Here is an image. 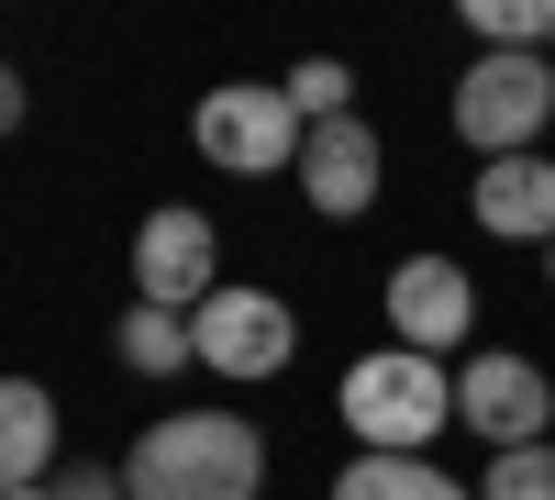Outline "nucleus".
<instances>
[{"label": "nucleus", "mask_w": 555, "mask_h": 500, "mask_svg": "<svg viewBox=\"0 0 555 500\" xmlns=\"http://www.w3.org/2000/svg\"><path fill=\"white\" fill-rule=\"evenodd\" d=\"M256 489H267V434L245 412H167L122 457V500H256Z\"/></svg>", "instance_id": "obj_1"}, {"label": "nucleus", "mask_w": 555, "mask_h": 500, "mask_svg": "<svg viewBox=\"0 0 555 500\" xmlns=\"http://www.w3.org/2000/svg\"><path fill=\"white\" fill-rule=\"evenodd\" d=\"M334 412L356 434V457H423V445L455 423V368L444 356H411V345H378V356L345 368Z\"/></svg>", "instance_id": "obj_2"}, {"label": "nucleus", "mask_w": 555, "mask_h": 500, "mask_svg": "<svg viewBox=\"0 0 555 500\" xmlns=\"http://www.w3.org/2000/svg\"><path fill=\"white\" fill-rule=\"evenodd\" d=\"M455 145H467L478 167L489 156H544V123H555V56H467V78H455Z\"/></svg>", "instance_id": "obj_3"}, {"label": "nucleus", "mask_w": 555, "mask_h": 500, "mask_svg": "<svg viewBox=\"0 0 555 500\" xmlns=\"http://www.w3.org/2000/svg\"><path fill=\"white\" fill-rule=\"evenodd\" d=\"M190 145H201L222 178H300L311 123L289 112V89H278V78H222V89H201Z\"/></svg>", "instance_id": "obj_4"}, {"label": "nucleus", "mask_w": 555, "mask_h": 500, "mask_svg": "<svg viewBox=\"0 0 555 500\" xmlns=\"http://www.w3.org/2000/svg\"><path fill=\"white\" fill-rule=\"evenodd\" d=\"M190 356H201L211 379H278V368L300 356V323H289V300H278V290H234V279H222V290L190 311Z\"/></svg>", "instance_id": "obj_5"}, {"label": "nucleus", "mask_w": 555, "mask_h": 500, "mask_svg": "<svg viewBox=\"0 0 555 500\" xmlns=\"http://www.w3.org/2000/svg\"><path fill=\"white\" fill-rule=\"evenodd\" d=\"M211 290H222V234H211V211H190V201L145 211V234H133V300L190 323Z\"/></svg>", "instance_id": "obj_6"}, {"label": "nucleus", "mask_w": 555, "mask_h": 500, "mask_svg": "<svg viewBox=\"0 0 555 500\" xmlns=\"http://www.w3.org/2000/svg\"><path fill=\"white\" fill-rule=\"evenodd\" d=\"M455 423H467L489 457H500V445H544V423H555V379L533 368V356H512V345L455 356Z\"/></svg>", "instance_id": "obj_7"}, {"label": "nucleus", "mask_w": 555, "mask_h": 500, "mask_svg": "<svg viewBox=\"0 0 555 500\" xmlns=\"http://www.w3.org/2000/svg\"><path fill=\"white\" fill-rule=\"evenodd\" d=\"M378 300H389V345L444 356V368H455V356H467V334H478V279H467L455 256H400Z\"/></svg>", "instance_id": "obj_8"}, {"label": "nucleus", "mask_w": 555, "mask_h": 500, "mask_svg": "<svg viewBox=\"0 0 555 500\" xmlns=\"http://www.w3.org/2000/svg\"><path fill=\"white\" fill-rule=\"evenodd\" d=\"M378 123L366 112H345V123H311V145H300V201L322 211V222H356L366 201H378Z\"/></svg>", "instance_id": "obj_9"}, {"label": "nucleus", "mask_w": 555, "mask_h": 500, "mask_svg": "<svg viewBox=\"0 0 555 500\" xmlns=\"http://www.w3.org/2000/svg\"><path fill=\"white\" fill-rule=\"evenodd\" d=\"M467 211L489 222V245H555V156H489Z\"/></svg>", "instance_id": "obj_10"}, {"label": "nucleus", "mask_w": 555, "mask_h": 500, "mask_svg": "<svg viewBox=\"0 0 555 500\" xmlns=\"http://www.w3.org/2000/svg\"><path fill=\"white\" fill-rule=\"evenodd\" d=\"M56 478V400L44 379H0V500Z\"/></svg>", "instance_id": "obj_11"}, {"label": "nucleus", "mask_w": 555, "mask_h": 500, "mask_svg": "<svg viewBox=\"0 0 555 500\" xmlns=\"http://www.w3.org/2000/svg\"><path fill=\"white\" fill-rule=\"evenodd\" d=\"M334 500H478L467 478H444L434 457H345Z\"/></svg>", "instance_id": "obj_12"}, {"label": "nucleus", "mask_w": 555, "mask_h": 500, "mask_svg": "<svg viewBox=\"0 0 555 500\" xmlns=\"http://www.w3.org/2000/svg\"><path fill=\"white\" fill-rule=\"evenodd\" d=\"M478 56H544L555 44V0H467Z\"/></svg>", "instance_id": "obj_13"}, {"label": "nucleus", "mask_w": 555, "mask_h": 500, "mask_svg": "<svg viewBox=\"0 0 555 500\" xmlns=\"http://www.w3.org/2000/svg\"><path fill=\"white\" fill-rule=\"evenodd\" d=\"M112 345H122V368H133V379H178V368H201V356H190V323H178V311H145V300L122 311V334H112Z\"/></svg>", "instance_id": "obj_14"}, {"label": "nucleus", "mask_w": 555, "mask_h": 500, "mask_svg": "<svg viewBox=\"0 0 555 500\" xmlns=\"http://www.w3.org/2000/svg\"><path fill=\"white\" fill-rule=\"evenodd\" d=\"M278 89H289L300 123H345V112H356V67H345V56H300Z\"/></svg>", "instance_id": "obj_15"}, {"label": "nucleus", "mask_w": 555, "mask_h": 500, "mask_svg": "<svg viewBox=\"0 0 555 500\" xmlns=\"http://www.w3.org/2000/svg\"><path fill=\"white\" fill-rule=\"evenodd\" d=\"M478 500H555V445H500Z\"/></svg>", "instance_id": "obj_16"}, {"label": "nucleus", "mask_w": 555, "mask_h": 500, "mask_svg": "<svg viewBox=\"0 0 555 500\" xmlns=\"http://www.w3.org/2000/svg\"><path fill=\"white\" fill-rule=\"evenodd\" d=\"M44 489H56V500H122V467H56Z\"/></svg>", "instance_id": "obj_17"}, {"label": "nucleus", "mask_w": 555, "mask_h": 500, "mask_svg": "<svg viewBox=\"0 0 555 500\" xmlns=\"http://www.w3.org/2000/svg\"><path fill=\"white\" fill-rule=\"evenodd\" d=\"M12 123H23V78L0 67V133H12Z\"/></svg>", "instance_id": "obj_18"}, {"label": "nucleus", "mask_w": 555, "mask_h": 500, "mask_svg": "<svg viewBox=\"0 0 555 500\" xmlns=\"http://www.w3.org/2000/svg\"><path fill=\"white\" fill-rule=\"evenodd\" d=\"M544 290H555V245H544Z\"/></svg>", "instance_id": "obj_19"}, {"label": "nucleus", "mask_w": 555, "mask_h": 500, "mask_svg": "<svg viewBox=\"0 0 555 500\" xmlns=\"http://www.w3.org/2000/svg\"><path fill=\"white\" fill-rule=\"evenodd\" d=\"M12 500H56V489H12Z\"/></svg>", "instance_id": "obj_20"}]
</instances>
